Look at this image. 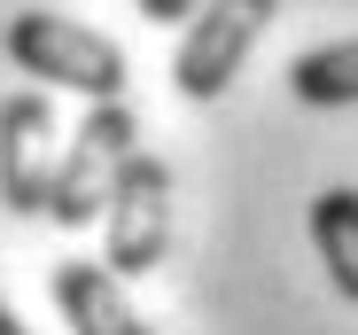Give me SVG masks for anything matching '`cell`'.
Returning a JSON list of instances; mask_svg holds the SVG:
<instances>
[{
  "label": "cell",
  "mask_w": 358,
  "mask_h": 335,
  "mask_svg": "<svg viewBox=\"0 0 358 335\" xmlns=\"http://www.w3.org/2000/svg\"><path fill=\"white\" fill-rule=\"evenodd\" d=\"M0 47H8V63L39 86H71L86 101H125V47L101 39L94 24H71V16H8V31H0Z\"/></svg>",
  "instance_id": "1"
},
{
  "label": "cell",
  "mask_w": 358,
  "mask_h": 335,
  "mask_svg": "<svg viewBox=\"0 0 358 335\" xmlns=\"http://www.w3.org/2000/svg\"><path fill=\"white\" fill-rule=\"evenodd\" d=\"M141 148V125L125 101H86L78 133L63 141V164H55V187H47V218L55 227H101L109 187H117V164Z\"/></svg>",
  "instance_id": "2"
},
{
  "label": "cell",
  "mask_w": 358,
  "mask_h": 335,
  "mask_svg": "<svg viewBox=\"0 0 358 335\" xmlns=\"http://www.w3.org/2000/svg\"><path fill=\"white\" fill-rule=\"evenodd\" d=\"M164 250H171V172H164V156L133 148L117 164V187L101 211V265L117 281H141L164 265Z\"/></svg>",
  "instance_id": "3"
},
{
  "label": "cell",
  "mask_w": 358,
  "mask_h": 335,
  "mask_svg": "<svg viewBox=\"0 0 358 335\" xmlns=\"http://www.w3.org/2000/svg\"><path fill=\"white\" fill-rule=\"evenodd\" d=\"M280 0H203L179 31V55H171V86L187 101H218L234 78H242L250 47L273 31Z\"/></svg>",
  "instance_id": "4"
},
{
  "label": "cell",
  "mask_w": 358,
  "mask_h": 335,
  "mask_svg": "<svg viewBox=\"0 0 358 335\" xmlns=\"http://www.w3.org/2000/svg\"><path fill=\"white\" fill-rule=\"evenodd\" d=\"M55 101L47 94H8L0 101V203L16 218H47L55 187Z\"/></svg>",
  "instance_id": "5"
},
{
  "label": "cell",
  "mask_w": 358,
  "mask_h": 335,
  "mask_svg": "<svg viewBox=\"0 0 358 335\" xmlns=\"http://www.w3.org/2000/svg\"><path fill=\"white\" fill-rule=\"evenodd\" d=\"M55 312L71 320V335H156L101 257H63L55 265Z\"/></svg>",
  "instance_id": "6"
},
{
  "label": "cell",
  "mask_w": 358,
  "mask_h": 335,
  "mask_svg": "<svg viewBox=\"0 0 358 335\" xmlns=\"http://www.w3.org/2000/svg\"><path fill=\"white\" fill-rule=\"evenodd\" d=\"M312 250L327 265L335 297L358 304V187H320L312 195Z\"/></svg>",
  "instance_id": "7"
},
{
  "label": "cell",
  "mask_w": 358,
  "mask_h": 335,
  "mask_svg": "<svg viewBox=\"0 0 358 335\" xmlns=\"http://www.w3.org/2000/svg\"><path fill=\"white\" fill-rule=\"evenodd\" d=\"M288 94L304 109H350L358 101V39H327L288 63Z\"/></svg>",
  "instance_id": "8"
},
{
  "label": "cell",
  "mask_w": 358,
  "mask_h": 335,
  "mask_svg": "<svg viewBox=\"0 0 358 335\" xmlns=\"http://www.w3.org/2000/svg\"><path fill=\"white\" fill-rule=\"evenodd\" d=\"M133 8H141L148 24H187V16L203 8V0H133Z\"/></svg>",
  "instance_id": "9"
},
{
  "label": "cell",
  "mask_w": 358,
  "mask_h": 335,
  "mask_svg": "<svg viewBox=\"0 0 358 335\" xmlns=\"http://www.w3.org/2000/svg\"><path fill=\"white\" fill-rule=\"evenodd\" d=\"M0 335H31V327H24V320L8 312V297H0Z\"/></svg>",
  "instance_id": "10"
}]
</instances>
